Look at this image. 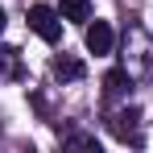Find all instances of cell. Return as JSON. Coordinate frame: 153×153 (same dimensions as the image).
<instances>
[{
    "mask_svg": "<svg viewBox=\"0 0 153 153\" xmlns=\"http://www.w3.org/2000/svg\"><path fill=\"white\" fill-rule=\"evenodd\" d=\"M21 75H25L21 54L13 50V46H0V83H4V79H21Z\"/></svg>",
    "mask_w": 153,
    "mask_h": 153,
    "instance_id": "cell-8",
    "label": "cell"
},
{
    "mask_svg": "<svg viewBox=\"0 0 153 153\" xmlns=\"http://www.w3.org/2000/svg\"><path fill=\"white\" fill-rule=\"evenodd\" d=\"M29 29H33L42 42H58V37H62V13H54L50 4H33V8H29Z\"/></svg>",
    "mask_w": 153,
    "mask_h": 153,
    "instance_id": "cell-3",
    "label": "cell"
},
{
    "mask_svg": "<svg viewBox=\"0 0 153 153\" xmlns=\"http://www.w3.org/2000/svg\"><path fill=\"white\" fill-rule=\"evenodd\" d=\"M112 46H116L112 25H108V21H91V25H87V50L91 54H112Z\"/></svg>",
    "mask_w": 153,
    "mask_h": 153,
    "instance_id": "cell-5",
    "label": "cell"
},
{
    "mask_svg": "<svg viewBox=\"0 0 153 153\" xmlns=\"http://www.w3.org/2000/svg\"><path fill=\"white\" fill-rule=\"evenodd\" d=\"M4 25H8V17H4V8H0V33H4Z\"/></svg>",
    "mask_w": 153,
    "mask_h": 153,
    "instance_id": "cell-10",
    "label": "cell"
},
{
    "mask_svg": "<svg viewBox=\"0 0 153 153\" xmlns=\"http://www.w3.org/2000/svg\"><path fill=\"white\" fill-rule=\"evenodd\" d=\"M120 66L128 71L132 83H149L153 79V33L145 25H132L124 29V54H120Z\"/></svg>",
    "mask_w": 153,
    "mask_h": 153,
    "instance_id": "cell-1",
    "label": "cell"
},
{
    "mask_svg": "<svg viewBox=\"0 0 153 153\" xmlns=\"http://www.w3.org/2000/svg\"><path fill=\"white\" fill-rule=\"evenodd\" d=\"M62 145H79V149H95V153H100L95 132H62Z\"/></svg>",
    "mask_w": 153,
    "mask_h": 153,
    "instance_id": "cell-9",
    "label": "cell"
},
{
    "mask_svg": "<svg viewBox=\"0 0 153 153\" xmlns=\"http://www.w3.org/2000/svg\"><path fill=\"white\" fill-rule=\"evenodd\" d=\"M108 132L124 145H145V132H141V108H108Z\"/></svg>",
    "mask_w": 153,
    "mask_h": 153,
    "instance_id": "cell-2",
    "label": "cell"
},
{
    "mask_svg": "<svg viewBox=\"0 0 153 153\" xmlns=\"http://www.w3.org/2000/svg\"><path fill=\"white\" fill-rule=\"evenodd\" d=\"M62 21H75V25H87L91 21V0H62L58 4Z\"/></svg>",
    "mask_w": 153,
    "mask_h": 153,
    "instance_id": "cell-7",
    "label": "cell"
},
{
    "mask_svg": "<svg viewBox=\"0 0 153 153\" xmlns=\"http://www.w3.org/2000/svg\"><path fill=\"white\" fill-rule=\"evenodd\" d=\"M50 71H54V79H58V83H75V79H83V71H87V66L79 62L75 54H58Z\"/></svg>",
    "mask_w": 153,
    "mask_h": 153,
    "instance_id": "cell-6",
    "label": "cell"
},
{
    "mask_svg": "<svg viewBox=\"0 0 153 153\" xmlns=\"http://www.w3.org/2000/svg\"><path fill=\"white\" fill-rule=\"evenodd\" d=\"M128 87H132V79H128V71H124V66L108 71V75H103V103L112 108L116 100H128Z\"/></svg>",
    "mask_w": 153,
    "mask_h": 153,
    "instance_id": "cell-4",
    "label": "cell"
}]
</instances>
